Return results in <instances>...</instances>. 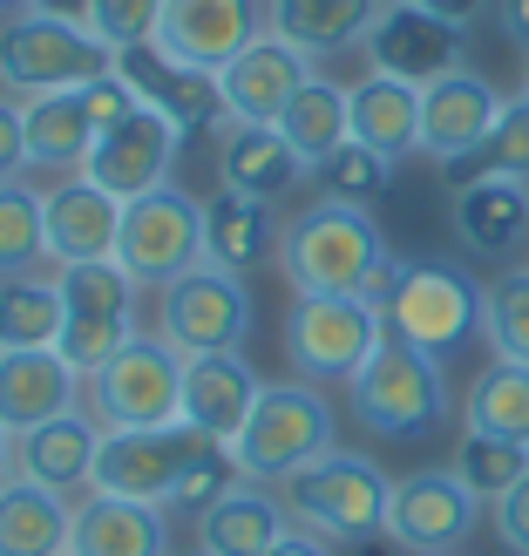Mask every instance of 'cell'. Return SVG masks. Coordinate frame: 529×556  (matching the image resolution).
<instances>
[{
    "label": "cell",
    "mask_w": 529,
    "mask_h": 556,
    "mask_svg": "<svg viewBox=\"0 0 529 556\" xmlns=\"http://www.w3.org/2000/svg\"><path fill=\"white\" fill-rule=\"evenodd\" d=\"M387 265H394V252H387V231L374 225V211L347 204V198H326V190L292 217L286 244H278V271H286L292 299H305V292L374 299Z\"/></svg>",
    "instance_id": "1"
},
{
    "label": "cell",
    "mask_w": 529,
    "mask_h": 556,
    "mask_svg": "<svg viewBox=\"0 0 529 556\" xmlns=\"http://www.w3.org/2000/svg\"><path fill=\"white\" fill-rule=\"evenodd\" d=\"M292 530L319 536L332 549H360V543H387V503H394V476L360 455V448H332L319 462H305L299 476L278 482Z\"/></svg>",
    "instance_id": "2"
},
{
    "label": "cell",
    "mask_w": 529,
    "mask_h": 556,
    "mask_svg": "<svg viewBox=\"0 0 529 556\" xmlns=\"http://www.w3.org/2000/svg\"><path fill=\"white\" fill-rule=\"evenodd\" d=\"M449 374H441V359L407 346V340H387L374 346V359L347 380V414L374 441H421L449 421Z\"/></svg>",
    "instance_id": "3"
},
{
    "label": "cell",
    "mask_w": 529,
    "mask_h": 556,
    "mask_svg": "<svg viewBox=\"0 0 529 556\" xmlns=\"http://www.w3.org/2000/svg\"><path fill=\"white\" fill-rule=\"evenodd\" d=\"M374 299L387 313V332L434 359H449L482 332V286L449 258H394Z\"/></svg>",
    "instance_id": "4"
},
{
    "label": "cell",
    "mask_w": 529,
    "mask_h": 556,
    "mask_svg": "<svg viewBox=\"0 0 529 556\" xmlns=\"http://www.w3.org/2000/svg\"><path fill=\"white\" fill-rule=\"evenodd\" d=\"M116 75V48H109L89 21H54V14H8L0 21V89L35 102L54 89H89V81Z\"/></svg>",
    "instance_id": "5"
},
{
    "label": "cell",
    "mask_w": 529,
    "mask_h": 556,
    "mask_svg": "<svg viewBox=\"0 0 529 556\" xmlns=\"http://www.w3.org/2000/svg\"><path fill=\"white\" fill-rule=\"evenodd\" d=\"M231 455H238L244 482L278 489L286 476H299L305 462L332 455V401L299 374L292 380H265V394L252 407V421H244V434L231 441Z\"/></svg>",
    "instance_id": "6"
},
{
    "label": "cell",
    "mask_w": 529,
    "mask_h": 556,
    "mask_svg": "<svg viewBox=\"0 0 529 556\" xmlns=\"http://www.w3.org/2000/svg\"><path fill=\"white\" fill-rule=\"evenodd\" d=\"M380 340H387L380 299L305 292V299H292V313H286V359H292V374L313 380V387H347L374 359Z\"/></svg>",
    "instance_id": "7"
},
{
    "label": "cell",
    "mask_w": 529,
    "mask_h": 556,
    "mask_svg": "<svg viewBox=\"0 0 529 556\" xmlns=\"http://www.w3.org/2000/svg\"><path fill=\"white\" fill-rule=\"evenodd\" d=\"M81 407L102 428H184V353L163 332H136L102 374H89Z\"/></svg>",
    "instance_id": "8"
},
{
    "label": "cell",
    "mask_w": 529,
    "mask_h": 556,
    "mask_svg": "<svg viewBox=\"0 0 529 556\" xmlns=\"http://www.w3.org/2000/svg\"><path fill=\"white\" fill-rule=\"evenodd\" d=\"M116 265L150 292H163L184 271H198L204 265V198H190L184 184H163L150 198L123 204Z\"/></svg>",
    "instance_id": "9"
},
{
    "label": "cell",
    "mask_w": 529,
    "mask_h": 556,
    "mask_svg": "<svg viewBox=\"0 0 529 556\" xmlns=\"http://www.w3.org/2000/svg\"><path fill=\"white\" fill-rule=\"evenodd\" d=\"M136 109V89L123 75H102L89 89H54V96H35L21 102L27 116V170H54V177H75L89 163L96 136L109 123H123Z\"/></svg>",
    "instance_id": "10"
},
{
    "label": "cell",
    "mask_w": 529,
    "mask_h": 556,
    "mask_svg": "<svg viewBox=\"0 0 529 556\" xmlns=\"http://www.w3.org/2000/svg\"><path fill=\"white\" fill-rule=\"evenodd\" d=\"M482 516L489 503L455 468H414L394 482V503H387V543L401 556H462V543L482 530Z\"/></svg>",
    "instance_id": "11"
},
{
    "label": "cell",
    "mask_w": 529,
    "mask_h": 556,
    "mask_svg": "<svg viewBox=\"0 0 529 556\" xmlns=\"http://www.w3.org/2000/svg\"><path fill=\"white\" fill-rule=\"evenodd\" d=\"M156 332L184 359L190 353H231V346H244V332H252V286L225 265L184 271L156 292Z\"/></svg>",
    "instance_id": "12"
},
{
    "label": "cell",
    "mask_w": 529,
    "mask_h": 556,
    "mask_svg": "<svg viewBox=\"0 0 529 556\" xmlns=\"http://www.w3.org/2000/svg\"><path fill=\"white\" fill-rule=\"evenodd\" d=\"M198 441L204 434H190V428H102L89 495H116V503L171 509V489L184 476V462L198 455Z\"/></svg>",
    "instance_id": "13"
},
{
    "label": "cell",
    "mask_w": 529,
    "mask_h": 556,
    "mask_svg": "<svg viewBox=\"0 0 529 556\" xmlns=\"http://www.w3.org/2000/svg\"><path fill=\"white\" fill-rule=\"evenodd\" d=\"M177 156H184V129H177L171 116H156V109L136 102L123 123H109V129L96 136V150H89V163H81V177L102 184L109 198L136 204V198H150V190L171 184Z\"/></svg>",
    "instance_id": "14"
},
{
    "label": "cell",
    "mask_w": 529,
    "mask_h": 556,
    "mask_svg": "<svg viewBox=\"0 0 529 556\" xmlns=\"http://www.w3.org/2000/svg\"><path fill=\"white\" fill-rule=\"evenodd\" d=\"M374 75H394V81H414V89H428V81L468 68V35L449 21H434L428 8H414V0H387L374 14L367 41H360Z\"/></svg>",
    "instance_id": "15"
},
{
    "label": "cell",
    "mask_w": 529,
    "mask_h": 556,
    "mask_svg": "<svg viewBox=\"0 0 529 556\" xmlns=\"http://www.w3.org/2000/svg\"><path fill=\"white\" fill-rule=\"evenodd\" d=\"M265 27V0H163L156 48L198 75H225Z\"/></svg>",
    "instance_id": "16"
},
{
    "label": "cell",
    "mask_w": 529,
    "mask_h": 556,
    "mask_svg": "<svg viewBox=\"0 0 529 556\" xmlns=\"http://www.w3.org/2000/svg\"><path fill=\"white\" fill-rule=\"evenodd\" d=\"M495 116H503V89L476 68H455L421 89V156H434L441 170H462L468 156L489 143Z\"/></svg>",
    "instance_id": "17"
},
{
    "label": "cell",
    "mask_w": 529,
    "mask_h": 556,
    "mask_svg": "<svg viewBox=\"0 0 529 556\" xmlns=\"http://www.w3.org/2000/svg\"><path fill=\"white\" fill-rule=\"evenodd\" d=\"M265 394L259 367L244 359V346L231 353H190L184 359V428L204 434V441H231L244 434V421H252V407Z\"/></svg>",
    "instance_id": "18"
},
{
    "label": "cell",
    "mask_w": 529,
    "mask_h": 556,
    "mask_svg": "<svg viewBox=\"0 0 529 556\" xmlns=\"http://www.w3.org/2000/svg\"><path fill=\"white\" fill-rule=\"evenodd\" d=\"M41 217H48V265H96L116 258V231H123V198H109L89 177H54L41 190Z\"/></svg>",
    "instance_id": "19"
},
{
    "label": "cell",
    "mask_w": 529,
    "mask_h": 556,
    "mask_svg": "<svg viewBox=\"0 0 529 556\" xmlns=\"http://www.w3.org/2000/svg\"><path fill=\"white\" fill-rule=\"evenodd\" d=\"M455 244L482 265H503L529 244V184L516 177H462L449 198Z\"/></svg>",
    "instance_id": "20"
},
{
    "label": "cell",
    "mask_w": 529,
    "mask_h": 556,
    "mask_svg": "<svg viewBox=\"0 0 529 556\" xmlns=\"http://www.w3.org/2000/svg\"><path fill=\"white\" fill-rule=\"evenodd\" d=\"M96 448H102V421L89 407H68V414H54V421L14 434V468H21V482L81 503L89 476H96Z\"/></svg>",
    "instance_id": "21"
},
{
    "label": "cell",
    "mask_w": 529,
    "mask_h": 556,
    "mask_svg": "<svg viewBox=\"0 0 529 556\" xmlns=\"http://www.w3.org/2000/svg\"><path fill=\"white\" fill-rule=\"evenodd\" d=\"M313 75H319L313 54H299L292 41H278V35H259L225 75H217V96H225V116H238V123H278L286 102Z\"/></svg>",
    "instance_id": "22"
},
{
    "label": "cell",
    "mask_w": 529,
    "mask_h": 556,
    "mask_svg": "<svg viewBox=\"0 0 529 556\" xmlns=\"http://www.w3.org/2000/svg\"><path fill=\"white\" fill-rule=\"evenodd\" d=\"M116 75L136 89V102L143 109H156V116H171L184 136L190 129H211L217 116H225V96H217V75H198V68H184V62H171L156 41H143V48H123L116 54Z\"/></svg>",
    "instance_id": "23"
},
{
    "label": "cell",
    "mask_w": 529,
    "mask_h": 556,
    "mask_svg": "<svg viewBox=\"0 0 529 556\" xmlns=\"http://www.w3.org/2000/svg\"><path fill=\"white\" fill-rule=\"evenodd\" d=\"M211 136H217V184H225V190H244V198L278 204L305 177V163H299V150L286 143V136H278V123L217 116Z\"/></svg>",
    "instance_id": "24"
},
{
    "label": "cell",
    "mask_w": 529,
    "mask_h": 556,
    "mask_svg": "<svg viewBox=\"0 0 529 556\" xmlns=\"http://www.w3.org/2000/svg\"><path fill=\"white\" fill-rule=\"evenodd\" d=\"M278 244H286V225L272 217L265 198H244V190H225V184L204 198V265L252 278L259 265H278Z\"/></svg>",
    "instance_id": "25"
},
{
    "label": "cell",
    "mask_w": 529,
    "mask_h": 556,
    "mask_svg": "<svg viewBox=\"0 0 529 556\" xmlns=\"http://www.w3.org/2000/svg\"><path fill=\"white\" fill-rule=\"evenodd\" d=\"M81 387H89V380H81L54 346H41V353H0V428L27 434V428L54 421V414L81 407Z\"/></svg>",
    "instance_id": "26"
},
{
    "label": "cell",
    "mask_w": 529,
    "mask_h": 556,
    "mask_svg": "<svg viewBox=\"0 0 529 556\" xmlns=\"http://www.w3.org/2000/svg\"><path fill=\"white\" fill-rule=\"evenodd\" d=\"M286 530H292V516L278 503V489L238 482L225 503H211L198 516V556H265Z\"/></svg>",
    "instance_id": "27"
},
{
    "label": "cell",
    "mask_w": 529,
    "mask_h": 556,
    "mask_svg": "<svg viewBox=\"0 0 529 556\" xmlns=\"http://www.w3.org/2000/svg\"><path fill=\"white\" fill-rule=\"evenodd\" d=\"M380 8L387 0H265V27L278 41H292L299 54L326 62V54H347L367 41Z\"/></svg>",
    "instance_id": "28"
},
{
    "label": "cell",
    "mask_w": 529,
    "mask_h": 556,
    "mask_svg": "<svg viewBox=\"0 0 529 556\" xmlns=\"http://www.w3.org/2000/svg\"><path fill=\"white\" fill-rule=\"evenodd\" d=\"M347 102H353V143L380 150L387 163L421 150V89H414V81H394V75L367 68L347 89Z\"/></svg>",
    "instance_id": "29"
},
{
    "label": "cell",
    "mask_w": 529,
    "mask_h": 556,
    "mask_svg": "<svg viewBox=\"0 0 529 556\" xmlns=\"http://www.w3.org/2000/svg\"><path fill=\"white\" fill-rule=\"evenodd\" d=\"M68 556H171L163 509L116 503V495H81L75 503V543Z\"/></svg>",
    "instance_id": "30"
},
{
    "label": "cell",
    "mask_w": 529,
    "mask_h": 556,
    "mask_svg": "<svg viewBox=\"0 0 529 556\" xmlns=\"http://www.w3.org/2000/svg\"><path fill=\"white\" fill-rule=\"evenodd\" d=\"M75 543V503L35 482L0 489V556H68Z\"/></svg>",
    "instance_id": "31"
},
{
    "label": "cell",
    "mask_w": 529,
    "mask_h": 556,
    "mask_svg": "<svg viewBox=\"0 0 529 556\" xmlns=\"http://www.w3.org/2000/svg\"><path fill=\"white\" fill-rule=\"evenodd\" d=\"M278 136L299 150V163L305 170H319V163L332 156V150H347L353 143V102H347V89L332 75H313L305 89L286 102V116H278Z\"/></svg>",
    "instance_id": "32"
},
{
    "label": "cell",
    "mask_w": 529,
    "mask_h": 556,
    "mask_svg": "<svg viewBox=\"0 0 529 556\" xmlns=\"http://www.w3.org/2000/svg\"><path fill=\"white\" fill-rule=\"evenodd\" d=\"M462 434L516 441L529 448V367L522 359H489L462 394Z\"/></svg>",
    "instance_id": "33"
},
{
    "label": "cell",
    "mask_w": 529,
    "mask_h": 556,
    "mask_svg": "<svg viewBox=\"0 0 529 556\" xmlns=\"http://www.w3.org/2000/svg\"><path fill=\"white\" fill-rule=\"evenodd\" d=\"M62 286L54 271H35V278H0V353H41L62 340Z\"/></svg>",
    "instance_id": "34"
},
{
    "label": "cell",
    "mask_w": 529,
    "mask_h": 556,
    "mask_svg": "<svg viewBox=\"0 0 529 556\" xmlns=\"http://www.w3.org/2000/svg\"><path fill=\"white\" fill-rule=\"evenodd\" d=\"M48 265V217L35 184H0V278H35Z\"/></svg>",
    "instance_id": "35"
},
{
    "label": "cell",
    "mask_w": 529,
    "mask_h": 556,
    "mask_svg": "<svg viewBox=\"0 0 529 556\" xmlns=\"http://www.w3.org/2000/svg\"><path fill=\"white\" fill-rule=\"evenodd\" d=\"M482 340L495 359H522L529 367V265H509L503 278L482 286Z\"/></svg>",
    "instance_id": "36"
},
{
    "label": "cell",
    "mask_w": 529,
    "mask_h": 556,
    "mask_svg": "<svg viewBox=\"0 0 529 556\" xmlns=\"http://www.w3.org/2000/svg\"><path fill=\"white\" fill-rule=\"evenodd\" d=\"M54 286H62V305H68V313H96V319H136V292H143L116 258L62 265V271H54Z\"/></svg>",
    "instance_id": "37"
},
{
    "label": "cell",
    "mask_w": 529,
    "mask_h": 556,
    "mask_svg": "<svg viewBox=\"0 0 529 556\" xmlns=\"http://www.w3.org/2000/svg\"><path fill=\"white\" fill-rule=\"evenodd\" d=\"M462 177H516V184H529V89L503 96V116H495L489 143L462 163Z\"/></svg>",
    "instance_id": "38"
},
{
    "label": "cell",
    "mask_w": 529,
    "mask_h": 556,
    "mask_svg": "<svg viewBox=\"0 0 529 556\" xmlns=\"http://www.w3.org/2000/svg\"><path fill=\"white\" fill-rule=\"evenodd\" d=\"M449 468L482 495V503H503V495L529 476V448H516V441H489V434H462V448H455Z\"/></svg>",
    "instance_id": "39"
},
{
    "label": "cell",
    "mask_w": 529,
    "mask_h": 556,
    "mask_svg": "<svg viewBox=\"0 0 529 556\" xmlns=\"http://www.w3.org/2000/svg\"><path fill=\"white\" fill-rule=\"evenodd\" d=\"M319 184H326V198H347V204H380L387 190H394V163H387L380 150L367 143H347V150H332L319 163Z\"/></svg>",
    "instance_id": "40"
},
{
    "label": "cell",
    "mask_w": 529,
    "mask_h": 556,
    "mask_svg": "<svg viewBox=\"0 0 529 556\" xmlns=\"http://www.w3.org/2000/svg\"><path fill=\"white\" fill-rule=\"evenodd\" d=\"M238 455L225 448V441H198V455L184 462V476L171 489V509H190V516H204L211 503H225V495L238 489Z\"/></svg>",
    "instance_id": "41"
},
{
    "label": "cell",
    "mask_w": 529,
    "mask_h": 556,
    "mask_svg": "<svg viewBox=\"0 0 529 556\" xmlns=\"http://www.w3.org/2000/svg\"><path fill=\"white\" fill-rule=\"evenodd\" d=\"M156 21H163V0H89V27L116 54L156 41Z\"/></svg>",
    "instance_id": "42"
},
{
    "label": "cell",
    "mask_w": 529,
    "mask_h": 556,
    "mask_svg": "<svg viewBox=\"0 0 529 556\" xmlns=\"http://www.w3.org/2000/svg\"><path fill=\"white\" fill-rule=\"evenodd\" d=\"M489 530L509 556H529V476L503 495V503H489Z\"/></svg>",
    "instance_id": "43"
},
{
    "label": "cell",
    "mask_w": 529,
    "mask_h": 556,
    "mask_svg": "<svg viewBox=\"0 0 529 556\" xmlns=\"http://www.w3.org/2000/svg\"><path fill=\"white\" fill-rule=\"evenodd\" d=\"M27 170V116H21V96L0 89V184H14Z\"/></svg>",
    "instance_id": "44"
},
{
    "label": "cell",
    "mask_w": 529,
    "mask_h": 556,
    "mask_svg": "<svg viewBox=\"0 0 529 556\" xmlns=\"http://www.w3.org/2000/svg\"><path fill=\"white\" fill-rule=\"evenodd\" d=\"M414 8H428L434 21H449V27H462V35H468V27H476L495 0H414Z\"/></svg>",
    "instance_id": "45"
},
{
    "label": "cell",
    "mask_w": 529,
    "mask_h": 556,
    "mask_svg": "<svg viewBox=\"0 0 529 556\" xmlns=\"http://www.w3.org/2000/svg\"><path fill=\"white\" fill-rule=\"evenodd\" d=\"M495 27L529 54V0H495Z\"/></svg>",
    "instance_id": "46"
},
{
    "label": "cell",
    "mask_w": 529,
    "mask_h": 556,
    "mask_svg": "<svg viewBox=\"0 0 529 556\" xmlns=\"http://www.w3.org/2000/svg\"><path fill=\"white\" fill-rule=\"evenodd\" d=\"M265 556H340V549H332V543H319V536H305V530H286V536H278Z\"/></svg>",
    "instance_id": "47"
},
{
    "label": "cell",
    "mask_w": 529,
    "mask_h": 556,
    "mask_svg": "<svg viewBox=\"0 0 529 556\" xmlns=\"http://www.w3.org/2000/svg\"><path fill=\"white\" fill-rule=\"evenodd\" d=\"M27 14H54V21H89V0H27Z\"/></svg>",
    "instance_id": "48"
},
{
    "label": "cell",
    "mask_w": 529,
    "mask_h": 556,
    "mask_svg": "<svg viewBox=\"0 0 529 556\" xmlns=\"http://www.w3.org/2000/svg\"><path fill=\"white\" fill-rule=\"evenodd\" d=\"M8 482H21V468H14V434L0 428V489H8Z\"/></svg>",
    "instance_id": "49"
},
{
    "label": "cell",
    "mask_w": 529,
    "mask_h": 556,
    "mask_svg": "<svg viewBox=\"0 0 529 556\" xmlns=\"http://www.w3.org/2000/svg\"><path fill=\"white\" fill-rule=\"evenodd\" d=\"M27 8V0H0V14H21Z\"/></svg>",
    "instance_id": "50"
},
{
    "label": "cell",
    "mask_w": 529,
    "mask_h": 556,
    "mask_svg": "<svg viewBox=\"0 0 529 556\" xmlns=\"http://www.w3.org/2000/svg\"><path fill=\"white\" fill-rule=\"evenodd\" d=\"M522 89H529V54H522Z\"/></svg>",
    "instance_id": "51"
}]
</instances>
